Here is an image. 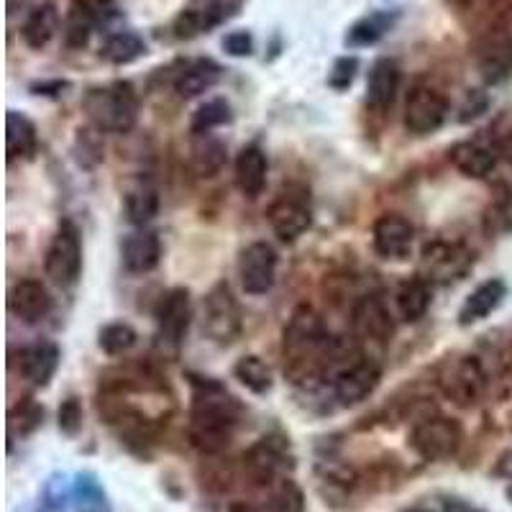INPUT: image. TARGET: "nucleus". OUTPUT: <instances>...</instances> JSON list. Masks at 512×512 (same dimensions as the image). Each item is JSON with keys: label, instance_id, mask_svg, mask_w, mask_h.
<instances>
[{"label": "nucleus", "instance_id": "nucleus-36", "mask_svg": "<svg viewBox=\"0 0 512 512\" xmlns=\"http://www.w3.org/2000/svg\"><path fill=\"white\" fill-rule=\"evenodd\" d=\"M144 54L146 41L141 39L136 31H118V34H111L105 39L103 47H100V57L108 64H116V67L136 62V59H141Z\"/></svg>", "mask_w": 512, "mask_h": 512}, {"label": "nucleus", "instance_id": "nucleus-19", "mask_svg": "<svg viewBox=\"0 0 512 512\" xmlns=\"http://www.w3.org/2000/svg\"><path fill=\"white\" fill-rule=\"evenodd\" d=\"M8 308L24 323H39L52 313V295L39 280H18L8 295Z\"/></svg>", "mask_w": 512, "mask_h": 512}, {"label": "nucleus", "instance_id": "nucleus-43", "mask_svg": "<svg viewBox=\"0 0 512 512\" xmlns=\"http://www.w3.org/2000/svg\"><path fill=\"white\" fill-rule=\"evenodd\" d=\"M136 338L139 336H136V331L128 326V323H108V326L100 331L98 344L108 356H118L134 349Z\"/></svg>", "mask_w": 512, "mask_h": 512}, {"label": "nucleus", "instance_id": "nucleus-1", "mask_svg": "<svg viewBox=\"0 0 512 512\" xmlns=\"http://www.w3.org/2000/svg\"><path fill=\"white\" fill-rule=\"evenodd\" d=\"M338 346L323 326V318L310 305H297L282 333V369L292 384L318 382L333 359H338Z\"/></svg>", "mask_w": 512, "mask_h": 512}, {"label": "nucleus", "instance_id": "nucleus-26", "mask_svg": "<svg viewBox=\"0 0 512 512\" xmlns=\"http://www.w3.org/2000/svg\"><path fill=\"white\" fill-rule=\"evenodd\" d=\"M479 75L487 85H502L512 77V36H495L479 52Z\"/></svg>", "mask_w": 512, "mask_h": 512}, {"label": "nucleus", "instance_id": "nucleus-20", "mask_svg": "<svg viewBox=\"0 0 512 512\" xmlns=\"http://www.w3.org/2000/svg\"><path fill=\"white\" fill-rule=\"evenodd\" d=\"M400 90V67L395 59L382 57L369 67L367 103L374 111H390Z\"/></svg>", "mask_w": 512, "mask_h": 512}, {"label": "nucleus", "instance_id": "nucleus-8", "mask_svg": "<svg viewBox=\"0 0 512 512\" xmlns=\"http://www.w3.org/2000/svg\"><path fill=\"white\" fill-rule=\"evenodd\" d=\"M44 272L59 287H72L80 280L82 272V236L75 221L64 218L52 236L47 256H44Z\"/></svg>", "mask_w": 512, "mask_h": 512}, {"label": "nucleus", "instance_id": "nucleus-40", "mask_svg": "<svg viewBox=\"0 0 512 512\" xmlns=\"http://www.w3.org/2000/svg\"><path fill=\"white\" fill-rule=\"evenodd\" d=\"M103 131L98 126H85L77 128L75 144H72V152H75V159L80 167L93 169L98 167L105 159V144H103Z\"/></svg>", "mask_w": 512, "mask_h": 512}, {"label": "nucleus", "instance_id": "nucleus-30", "mask_svg": "<svg viewBox=\"0 0 512 512\" xmlns=\"http://www.w3.org/2000/svg\"><path fill=\"white\" fill-rule=\"evenodd\" d=\"M39 149V136L36 126L29 116L18 111H8L6 116V152L8 162L16 159H31Z\"/></svg>", "mask_w": 512, "mask_h": 512}, {"label": "nucleus", "instance_id": "nucleus-2", "mask_svg": "<svg viewBox=\"0 0 512 512\" xmlns=\"http://www.w3.org/2000/svg\"><path fill=\"white\" fill-rule=\"evenodd\" d=\"M192 405L187 438L192 448H198L203 456L223 454L233 441L236 425L241 418V405L236 397L223 390V384L208 377L190 374Z\"/></svg>", "mask_w": 512, "mask_h": 512}, {"label": "nucleus", "instance_id": "nucleus-29", "mask_svg": "<svg viewBox=\"0 0 512 512\" xmlns=\"http://www.w3.org/2000/svg\"><path fill=\"white\" fill-rule=\"evenodd\" d=\"M431 282L415 274L410 280L402 282L395 292V305H397V315H400L405 323H418L428 308H431Z\"/></svg>", "mask_w": 512, "mask_h": 512}, {"label": "nucleus", "instance_id": "nucleus-14", "mask_svg": "<svg viewBox=\"0 0 512 512\" xmlns=\"http://www.w3.org/2000/svg\"><path fill=\"white\" fill-rule=\"evenodd\" d=\"M239 280L246 295H267L277 280V251L267 241H254L239 256Z\"/></svg>", "mask_w": 512, "mask_h": 512}, {"label": "nucleus", "instance_id": "nucleus-28", "mask_svg": "<svg viewBox=\"0 0 512 512\" xmlns=\"http://www.w3.org/2000/svg\"><path fill=\"white\" fill-rule=\"evenodd\" d=\"M507 297V285L502 280H487L472 290V295L466 297L464 305L459 310V323L461 326H472V323H479L487 315L495 313L502 305V300Z\"/></svg>", "mask_w": 512, "mask_h": 512}, {"label": "nucleus", "instance_id": "nucleus-12", "mask_svg": "<svg viewBox=\"0 0 512 512\" xmlns=\"http://www.w3.org/2000/svg\"><path fill=\"white\" fill-rule=\"evenodd\" d=\"M192 318V300L187 287H172L157 308V341L169 351L182 346Z\"/></svg>", "mask_w": 512, "mask_h": 512}, {"label": "nucleus", "instance_id": "nucleus-15", "mask_svg": "<svg viewBox=\"0 0 512 512\" xmlns=\"http://www.w3.org/2000/svg\"><path fill=\"white\" fill-rule=\"evenodd\" d=\"M351 328L359 341H369L377 346L390 344L395 336V320L379 295H364L356 300L351 308Z\"/></svg>", "mask_w": 512, "mask_h": 512}, {"label": "nucleus", "instance_id": "nucleus-23", "mask_svg": "<svg viewBox=\"0 0 512 512\" xmlns=\"http://www.w3.org/2000/svg\"><path fill=\"white\" fill-rule=\"evenodd\" d=\"M233 175H236V185H239V190L244 192L246 198L262 195L269 175V162L262 146H244L239 157H236V164H233Z\"/></svg>", "mask_w": 512, "mask_h": 512}, {"label": "nucleus", "instance_id": "nucleus-46", "mask_svg": "<svg viewBox=\"0 0 512 512\" xmlns=\"http://www.w3.org/2000/svg\"><path fill=\"white\" fill-rule=\"evenodd\" d=\"M223 52L231 57H249L254 52V36L249 31L239 29L223 36Z\"/></svg>", "mask_w": 512, "mask_h": 512}, {"label": "nucleus", "instance_id": "nucleus-34", "mask_svg": "<svg viewBox=\"0 0 512 512\" xmlns=\"http://www.w3.org/2000/svg\"><path fill=\"white\" fill-rule=\"evenodd\" d=\"M64 44L67 49H85L95 31V6L90 0H72L64 16Z\"/></svg>", "mask_w": 512, "mask_h": 512}, {"label": "nucleus", "instance_id": "nucleus-49", "mask_svg": "<svg viewBox=\"0 0 512 512\" xmlns=\"http://www.w3.org/2000/svg\"><path fill=\"white\" fill-rule=\"evenodd\" d=\"M441 510L443 512H482L479 507L469 505L466 500H459V497H443L441 500Z\"/></svg>", "mask_w": 512, "mask_h": 512}, {"label": "nucleus", "instance_id": "nucleus-24", "mask_svg": "<svg viewBox=\"0 0 512 512\" xmlns=\"http://www.w3.org/2000/svg\"><path fill=\"white\" fill-rule=\"evenodd\" d=\"M221 77H223V67L216 62V59H210V57L192 59V62H187L185 67H182L180 75H177L175 90L177 95L185 100L198 98V95L216 88L218 82H221Z\"/></svg>", "mask_w": 512, "mask_h": 512}, {"label": "nucleus", "instance_id": "nucleus-6", "mask_svg": "<svg viewBox=\"0 0 512 512\" xmlns=\"http://www.w3.org/2000/svg\"><path fill=\"white\" fill-rule=\"evenodd\" d=\"M295 469L290 443L282 436H262L244 451V474L256 487H274Z\"/></svg>", "mask_w": 512, "mask_h": 512}, {"label": "nucleus", "instance_id": "nucleus-27", "mask_svg": "<svg viewBox=\"0 0 512 512\" xmlns=\"http://www.w3.org/2000/svg\"><path fill=\"white\" fill-rule=\"evenodd\" d=\"M59 24H62V18H59V8L54 6L52 0L47 3H41V6L31 8L29 16H26L24 26H21V39L29 49L39 52L49 44V41L57 36Z\"/></svg>", "mask_w": 512, "mask_h": 512}, {"label": "nucleus", "instance_id": "nucleus-17", "mask_svg": "<svg viewBox=\"0 0 512 512\" xmlns=\"http://www.w3.org/2000/svg\"><path fill=\"white\" fill-rule=\"evenodd\" d=\"M315 479H318L320 497L331 507L346 505L349 497L354 495V489L359 487V474L349 464H341L333 456L320 461L318 469H315Z\"/></svg>", "mask_w": 512, "mask_h": 512}, {"label": "nucleus", "instance_id": "nucleus-5", "mask_svg": "<svg viewBox=\"0 0 512 512\" xmlns=\"http://www.w3.org/2000/svg\"><path fill=\"white\" fill-rule=\"evenodd\" d=\"M461 441H464L461 425L446 415H425L410 431V448L428 464L454 459Z\"/></svg>", "mask_w": 512, "mask_h": 512}, {"label": "nucleus", "instance_id": "nucleus-51", "mask_svg": "<svg viewBox=\"0 0 512 512\" xmlns=\"http://www.w3.org/2000/svg\"><path fill=\"white\" fill-rule=\"evenodd\" d=\"M402 512H443L441 510V500H423V502H415V505H410L408 510Z\"/></svg>", "mask_w": 512, "mask_h": 512}, {"label": "nucleus", "instance_id": "nucleus-25", "mask_svg": "<svg viewBox=\"0 0 512 512\" xmlns=\"http://www.w3.org/2000/svg\"><path fill=\"white\" fill-rule=\"evenodd\" d=\"M448 159L459 169L461 175L469 180H484L495 172L497 154L489 146L479 144V141H459V144L448 152Z\"/></svg>", "mask_w": 512, "mask_h": 512}, {"label": "nucleus", "instance_id": "nucleus-38", "mask_svg": "<svg viewBox=\"0 0 512 512\" xmlns=\"http://www.w3.org/2000/svg\"><path fill=\"white\" fill-rule=\"evenodd\" d=\"M41 423H44V408H41L39 402H18L16 408H11V413H8V438L13 443L16 438L34 436L41 428Z\"/></svg>", "mask_w": 512, "mask_h": 512}, {"label": "nucleus", "instance_id": "nucleus-53", "mask_svg": "<svg viewBox=\"0 0 512 512\" xmlns=\"http://www.w3.org/2000/svg\"><path fill=\"white\" fill-rule=\"evenodd\" d=\"M507 500L512 502V482H510V487H507Z\"/></svg>", "mask_w": 512, "mask_h": 512}, {"label": "nucleus", "instance_id": "nucleus-4", "mask_svg": "<svg viewBox=\"0 0 512 512\" xmlns=\"http://www.w3.org/2000/svg\"><path fill=\"white\" fill-rule=\"evenodd\" d=\"M487 382V372L477 356L451 354L438 361L436 387L459 408H474L487 392Z\"/></svg>", "mask_w": 512, "mask_h": 512}, {"label": "nucleus", "instance_id": "nucleus-13", "mask_svg": "<svg viewBox=\"0 0 512 512\" xmlns=\"http://www.w3.org/2000/svg\"><path fill=\"white\" fill-rule=\"evenodd\" d=\"M448 116V103L436 88L431 85H418L413 88V93L408 95V103H405V128L415 136H428L436 134L438 128L446 123Z\"/></svg>", "mask_w": 512, "mask_h": 512}, {"label": "nucleus", "instance_id": "nucleus-47", "mask_svg": "<svg viewBox=\"0 0 512 512\" xmlns=\"http://www.w3.org/2000/svg\"><path fill=\"white\" fill-rule=\"evenodd\" d=\"M489 108V100L482 90H472V93L466 95L464 105H461V121H474V118L482 116L484 111Z\"/></svg>", "mask_w": 512, "mask_h": 512}, {"label": "nucleus", "instance_id": "nucleus-3", "mask_svg": "<svg viewBox=\"0 0 512 512\" xmlns=\"http://www.w3.org/2000/svg\"><path fill=\"white\" fill-rule=\"evenodd\" d=\"M85 111L93 126L111 134H126L139 121V95L126 80H116L105 88H93L85 95Z\"/></svg>", "mask_w": 512, "mask_h": 512}, {"label": "nucleus", "instance_id": "nucleus-45", "mask_svg": "<svg viewBox=\"0 0 512 512\" xmlns=\"http://www.w3.org/2000/svg\"><path fill=\"white\" fill-rule=\"evenodd\" d=\"M356 72H359V59L356 57H338L336 62H333V70L331 75H328V85H331L333 90H349L351 82L356 80Z\"/></svg>", "mask_w": 512, "mask_h": 512}, {"label": "nucleus", "instance_id": "nucleus-41", "mask_svg": "<svg viewBox=\"0 0 512 512\" xmlns=\"http://www.w3.org/2000/svg\"><path fill=\"white\" fill-rule=\"evenodd\" d=\"M67 505H72V484L64 474H52L41 487L34 512H67Z\"/></svg>", "mask_w": 512, "mask_h": 512}, {"label": "nucleus", "instance_id": "nucleus-35", "mask_svg": "<svg viewBox=\"0 0 512 512\" xmlns=\"http://www.w3.org/2000/svg\"><path fill=\"white\" fill-rule=\"evenodd\" d=\"M123 210H126L128 223L144 228L159 213L157 190L152 185H146V182H136L123 195Z\"/></svg>", "mask_w": 512, "mask_h": 512}, {"label": "nucleus", "instance_id": "nucleus-39", "mask_svg": "<svg viewBox=\"0 0 512 512\" xmlns=\"http://www.w3.org/2000/svg\"><path fill=\"white\" fill-rule=\"evenodd\" d=\"M269 489H272V492H269V500L262 512H308L305 492L300 489V484H297L295 479L285 477Z\"/></svg>", "mask_w": 512, "mask_h": 512}, {"label": "nucleus", "instance_id": "nucleus-10", "mask_svg": "<svg viewBox=\"0 0 512 512\" xmlns=\"http://www.w3.org/2000/svg\"><path fill=\"white\" fill-rule=\"evenodd\" d=\"M244 0H190L180 13H177L172 31L177 39L190 41L198 36L210 34L213 29L239 16Z\"/></svg>", "mask_w": 512, "mask_h": 512}, {"label": "nucleus", "instance_id": "nucleus-9", "mask_svg": "<svg viewBox=\"0 0 512 512\" xmlns=\"http://www.w3.org/2000/svg\"><path fill=\"white\" fill-rule=\"evenodd\" d=\"M474 267V251L461 241H433L420 254V277L436 285L464 280Z\"/></svg>", "mask_w": 512, "mask_h": 512}, {"label": "nucleus", "instance_id": "nucleus-52", "mask_svg": "<svg viewBox=\"0 0 512 512\" xmlns=\"http://www.w3.org/2000/svg\"><path fill=\"white\" fill-rule=\"evenodd\" d=\"M226 512H259V510H254V507L246 505V502H233Z\"/></svg>", "mask_w": 512, "mask_h": 512}, {"label": "nucleus", "instance_id": "nucleus-37", "mask_svg": "<svg viewBox=\"0 0 512 512\" xmlns=\"http://www.w3.org/2000/svg\"><path fill=\"white\" fill-rule=\"evenodd\" d=\"M233 377L239 379L246 390L254 392V395H267L274 384L272 369L264 364V359H259V356L254 354L241 356V359L233 364Z\"/></svg>", "mask_w": 512, "mask_h": 512}, {"label": "nucleus", "instance_id": "nucleus-7", "mask_svg": "<svg viewBox=\"0 0 512 512\" xmlns=\"http://www.w3.org/2000/svg\"><path fill=\"white\" fill-rule=\"evenodd\" d=\"M244 331V313L228 282H216L203 300V333L218 346H231Z\"/></svg>", "mask_w": 512, "mask_h": 512}, {"label": "nucleus", "instance_id": "nucleus-44", "mask_svg": "<svg viewBox=\"0 0 512 512\" xmlns=\"http://www.w3.org/2000/svg\"><path fill=\"white\" fill-rule=\"evenodd\" d=\"M85 423V413H82V402L77 397H67L57 410V425L64 436L75 438L82 431Z\"/></svg>", "mask_w": 512, "mask_h": 512}, {"label": "nucleus", "instance_id": "nucleus-50", "mask_svg": "<svg viewBox=\"0 0 512 512\" xmlns=\"http://www.w3.org/2000/svg\"><path fill=\"white\" fill-rule=\"evenodd\" d=\"M497 149H500L502 157H505L507 162L512 164V126L507 128V131L500 136V139H497Z\"/></svg>", "mask_w": 512, "mask_h": 512}, {"label": "nucleus", "instance_id": "nucleus-22", "mask_svg": "<svg viewBox=\"0 0 512 512\" xmlns=\"http://www.w3.org/2000/svg\"><path fill=\"white\" fill-rule=\"evenodd\" d=\"M159 256H162V244H159V236L154 231H141L128 233L121 246V259L123 267L134 274H146L152 272L159 264Z\"/></svg>", "mask_w": 512, "mask_h": 512}, {"label": "nucleus", "instance_id": "nucleus-33", "mask_svg": "<svg viewBox=\"0 0 512 512\" xmlns=\"http://www.w3.org/2000/svg\"><path fill=\"white\" fill-rule=\"evenodd\" d=\"M395 21H397V13H390V11H374L369 13V16L359 18V21H354V24L349 26V31H346L344 36L346 47L351 49L374 47V44H379V41L384 39V34L395 26Z\"/></svg>", "mask_w": 512, "mask_h": 512}, {"label": "nucleus", "instance_id": "nucleus-48", "mask_svg": "<svg viewBox=\"0 0 512 512\" xmlns=\"http://www.w3.org/2000/svg\"><path fill=\"white\" fill-rule=\"evenodd\" d=\"M64 88H70V82H64V80L36 82V85H31V93L34 95H57V93H62Z\"/></svg>", "mask_w": 512, "mask_h": 512}, {"label": "nucleus", "instance_id": "nucleus-31", "mask_svg": "<svg viewBox=\"0 0 512 512\" xmlns=\"http://www.w3.org/2000/svg\"><path fill=\"white\" fill-rule=\"evenodd\" d=\"M226 144L213 134H192L190 167L200 177H216L226 164Z\"/></svg>", "mask_w": 512, "mask_h": 512}, {"label": "nucleus", "instance_id": "nucleus-11", "mask_svg": "<svg viewBox=\"0 0 512 512\" xmlns=\"http://www.w3.org/2000/svg\"><path fill=\"white\" fill-rule=\"evenodd\" d=\"M382 382V369L372 359H356L333 374V397L341 408L369 400Z\"/></svg>", "mask_w": 512, "mask_h": 512}, {"label": "nucleus", "instance_id": "nucleus-21", "mask_svg": "<svg viewBox=\"0 0 512 512\" xmlns=\"http://www.w3.org/2000/svg\"><path fill=\"white\" fill-rule=\"evenodd\" d=\"M59 346L52 344V341H36V344L26 346L21 351V361H18V367H21V374L29 384L34 387H47L49 382L54 379L59 369Z\"/></svg>", "mask_w": 512, "mask_h": 512}, {"label": "nucleus", "instance_id": "nucleus-18", "mask_svg": "<svg viewBox=\"0 0 512 512\" xmlns=\"http://www.w3.org/2000/svg\"><path fill=\"white\" fill-rule=\"evenodd\" d=\"M267 221L285 244H292V241H297L308 231L313 218H310V208L303 200L292 198V195H282V198H277L269 205Z\"/></svg>", "mask_w": 512, "mask_h": 512}, {"label": "nucleus", "instance_id": "nucleus-32", "mask_svg": "<svg viewBox=\"0 0 512 512\" xmlns=\"http://www.w3.org/2000/svg\"><path fill=\"white\" fill-rule=\"evenodd\" d=\"M72 512H113L111 497L95 472H77L72 479Z\"/></svg>", "mask_w": 512, "mask_h": 512}, {"label": "nucleus", "instance_id": "nucleus-16", "mask_svg": "<svg viewBox=\"0 0 512 512\" xmlns=\"http://www.w3.org/2000/svg\"><path fill=\"white\" fill-rule=\"evenodd\" d=\"M372 244L382 259L387 262H402L408 259L415 244V226L408 218L397 213H384L377 218L372 228Z\"/></svg>", "mask_w": 512, "mask_h": 512}, {"label": "nucleus", "instance_id": "nucleus-42", "mask_svg": "<svg viewBox=\"0 0 512 512\" xmlns=\"http://www.w3.org/2000/svg\"><path fill=\"white\" fill-rule=\"evenodd\" d=\"M228 121H231V105H228V100L223 98L205 100L198 111L192 113L190 131L192 134H210L213 128L223 126V123Z\"/></svg>", "mask_w": 512, "mask_h": 512}]
</instances>
